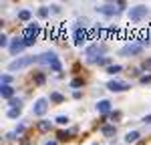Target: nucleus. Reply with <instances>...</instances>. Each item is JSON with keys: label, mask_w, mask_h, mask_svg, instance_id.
Listing matches in <instances>:
<instances>
[{"label": "nucleus", "mask_w": 151, "mask_h": 145, "mask_svg": "<svg viewBox=\"0 0 151 145\" xmlns=\"http://www.w3.org/2000/svg\"><path fill=\"white\" fill-rule=\"evenodd\" d=\"M109 36H117V28H115V26L109 28Z\"/></svg>", "instance_id": "obj_36"}, {"label": "nucleus", "mask_w": 151, "mask_h": 145, "mask_svg": "<svg viewBox=\"0 0 151 145\" xmlns=\"http://www.w3.org/2000/svg\"><path fill=\"white\" fill-rule=\"evenodd\" d=\"M50 71H55V72H60V71H63V65H60V60H57V62L50 67Z\"/></svg>", "instance_id": "obj_28"}, {"label": "nucleus", "mask_w": 151, "mask_h": 145, "mask_svg": "<svg viewBox=\"0 0 151 145\" xmlns=\"http://www.w3.org/2000/svg\"><path fill=\"white\" fill-rule=\"evenodd\" d=\"M91 145H97V143H91Z\"/></svg>", "instance_id": "obj_41"}, {"label": "nucleus", "mask_w": 151, "mask_h": 145, "mask_svg": "<svg viewBox=\"0 0 151 145\" xmlns=\"http://www.w3.org/2000/svg\"><path fill=\"white\" fill-rule=\"evenodd\" d=\"M38 34H40V24H36V22H30L22 30V38H35V40H36V36H38Z\"/></svg>", "instance_id": "obj_8"}, {"label": "nucleus", "mask_w": 151, "mask_h": 145, "mask_svg": "<svg viewBox=\"0 0 151 145\" xmlns=\"http://www.w3.org/2000/svg\"><path fill=\"white\" fill-rule=\"evenodd\" d=\"M0 47H8V38H6V34L0 36ZM8 48H10V47H8Z\"/></svg>", "instance_id": "obj_30"}, {"label": "nucleus", "mask_w": 151, "mask_h": 145, "mask_svg": "<svg viewBox=\"0 0 151 145\" xmlns=\"http://www.w3.org/2000/svg\"><path fill=\"white\" fill-rule=\"evenodd\" d=\"M147 6H143V4H139V6H133L131 10H129V20L131 22H139V20H143L145 16H147Z\"/></svg>", "instance_id": "obj_3"}, {"label": "nucleus", "mask_w": 151, "mask_h": 145, "mask_svg": "<svg viewBox=\"0 0 151 145\" xmlns=\"http://www.w3.org/2000/svg\"><path fill=\"white\" fill-rule=\"evenodd\" d=\"M24 48H26V45H24V38L20 36V38H14L10 42V52L12 55H18V52H22Z\"/></svg>", "instance_id": "obj_11"}, {"label": "nucleus", "mask_w": 151, "mask_h": 145, "mask_svg": "<svg viewBox=\"0 0 151 145\" xmlns=\"http://www.w3.org/2000/svg\"><path fill=\"white\" fill-rule=\"evenodd\" d=\"M117 6H119V10H125V8H127V4H125V2H117Z\"/></svg>", "instance_id": "obj_37"}, {"label": "nucleus", "mask_w": 151, "mask_h": 145, "mask_svg": "<svg viewBox=\"0 0 151 145\" xmlns=\"http://www.w3.org/2000/svg\"><path fill=\"white\" fill-rule=\"evenodd\" d=\"M0 83H2V85H10V83H12V77H10V75H2Z\"/></svg>", "instance_id": "obj_27"}, {"label": "nucleus", "mask_w": 151, "mask_h": 145, "mask_svg": "<svg viewBox=\"0 0 151 145\" xmlns=\"http://www.w3.org/2000/svg\"><path fill=\"white\" fill-rule=\"evenodd\" d=\"M107 89H109V91H113V93H123V91H129V89H131V85L113 79V81H109V83H107Z\"/></svg>", "instance_id": "obj_6"}, {"label": "nucleus", "mask_w": 151, "mask_h": 145, "mask_svg": "<svg viewBox=\"0 0 151 145\" xmlns=\"http://www.w3.org/2000/svg\"><path fill=\"white\" fill-rule=\"evenodd\" d=\"M47 145H58L57 139H50V141H47Z\"/></svg>", "instance_id": "obj_39"}, {"label": "nucleus", "mask_w": 151, "mask_h": 145, "mask_svg": "<svg viewBox=\"0 0 151 145\" xmlns=\"http://www.w3.org/2000/svg\"><path fill=\"white\" fill-rule=\"evenodd\" d=\"M35 42H36L35 38H24V45H26V47H32Z\"/></svg>", "instance_id": "obj_33"}, {"label": "nucleus", "mask_w": 151, "mask_h": 145, "mask_svg": "<svg viewBox=\"0 0 151 145\" xmlns=\"http://www.w3.org/2000/svg\"><path fill=\"white\" fill-rule=\"evenodd\" d=\"M95 65H101V67H107V69H109V67H111V59H109V57H101V59L95 60Z\"/></svg>", "instance_id": "obj_18"}, {"label": "nucleus", "mask_w": 151, "mask_h": 145, "mask_svg": "<svg viewBox=\"0 0 151 145\" xmlns=\"http://www.w3.org/2000/svg\"><path fill=\"white\" fill-rule=\"evenodd\" d=\"M141 121H143L145 125H151V113H149V115H145V117H143Z\"/></svg>", "instance_id": "obj_34"}, {"label": "nucleus", "mask_w": 151, "mask_h": 145, "mask_svg": "<svg viewBox=\"0 0 151 145\" xmlns=\"http://www.w3.org/2000/svg\"><path fill=\"white\" fill-rule=\"evenodd\" d=\"M20 113H22V109H8V113H6V115H8L10 119H18V117H20Z\"/></svg>", "instance_id": "obj_20"}, {"label": "nucleus", "mask_w": 151, "mask_h": 145, "mask_svg": "<svg viewBox=\"0 0 151 145\" xmlns=\"http://www.w3.org/2000/svg\"><path fill=\"white\" fill-rule=\"evenodd\" d=\"M95 10L99 14H103V16H115L119 12V6H117V2H107V4H99Z\"/></svg>", "instance_id": "obj_5"}, {"label": "nucleus", "mask_w": 151, "mask_h": 145, "mask_svg": "<svg viewBox=\"0 0 151 145\" xmlns=\"http://www.w3.org/2000/svg\"><path fill=\"white\" fill-rule=\"evenodd\" d=\"M143 71H151V59L143 62Z\"/></svg>", "instance_id": "obj_32"}, {"label": "nucleus", "mask_w": 151, "mask_h": 145, "mask_svg": "<svg viewBox=\"0 0 151 145\" xmlns=\"http://www.w3.org/2000/svg\"><path fill=\"white\" fill-rule=\"evenodd\" d=\"M70 87H73V89H79V87H83V79H79V77H77V79H73V81H70Z\"/></svg>", "instance_id": "obj_26"}, {"label": "nucleus", "mask_w": 151, "mask_h": 145, "mask_svg": "<svg viewBox=\"0 0 151 145\" xmlns=\"http://www.w3.org/2000/svg\"><path fill=\"white\" fill-rule=\"evenodd\" d=\"M73 97H75V99H81L83 93H81V91H75V93H73Z\"/></svg>", "instance_id": "obj_38"}, {"label": "nucleus", "mask_w": 151, "mask_h": 145, "mask_svg": "<svg viewBox=\"0 0 151 145\" xmlns=\"http://www.w3.org/2000/svg\"><path fill=\"white\" fill-rule=\"evenodd\" d=\"M30 16H32V12L28 10V8H24V10L18 12V20H24V22H26V20H30Z\"/></svg>", "instance_id": "obj_17"}, {"label": "nucleus", "mask_w": 151, "mask_h": 145, "mask_svg": "<svg viewBox=\"0 0 151 145\" xmlns=\"http://www.w3.org/2000/svg\"><path fill=\"white\" fill-rule=\"evenodd\" d=\"M141 52H143V47H141L139 42H129V45H125L119 50L121 57H133V55H141Z\"/></svg>", "instance_id": "obj_4"}, {"label": "nucleus", "mask_w": 151, "mask_h": 145, "mask_svg": "<svg viewBox=\"0 0 151 145\" xmlns=\"http://www.w3.org/2000/svg\"><path fill=\"white\" fill-rule=\"evenodd\" d=\"M87 40H89V32H87L83 26H77V28H75V45L81 47V45H85Z\"/></svg>", "instance_id": "obj_10"}, {"label": "nucleus", "mask_w": 151, "mask_h": 145, "mask_svg": "<svg viewBox=\"0 0 151 145\" xmlns=\"http://www.w3.org/2000/svg\"><path fill=\"white\" fill-rule=\"evenodd\" d=\"M101 133H103L105 137H113L117 133V127L115 125H103V127H101Z\"/></svg>", "instance_id": "obj_14"}, {"label": "nucleus", "mask_w": 151, "mask_h": 145, "mask_svg": "<svg viewBox=\"0 0 151 145\" xmlns=\"http://www.w3.org/2000/svg\"><path fill=\"white\" fill-rule=\"evenodd\" d=\"M55 121H57V123H58V125H67V123H69V117H67V115H58V117H57V119H55Z\"/></svg>", "instance_id": "obj_23"}, {"label": "nucleus", "mask_w": 151, "mask_h": 145, "mask_svg": "<svg viewBox=\"0 0 151 145\" xmlns=\"http://www.w3.org/2000/svg\"><path fill=\"white\" fill-rule=\"evenodd\" d=\"M38 16H40V18H47L48 16V6H40V8H38Z\"/></svg>", "instance_id": "obj_25"}, {"label": "nucleus", "mask_w": 151, "mask_h": 145, "mask_svg": "<svg viewBox=\"0 0 151 145\" xmlns=\"http://www.w3.org/2000/svg\"><path fill=\"white\" fill-rule=\"evenodd\" d=\"M141 83H143V85L151 83V75H143V77H141Z\"/></svg>", "instance_id": "obj_31"}, {"label": "nucleus", "mask_w": 151, "mask_h": 145, "mask_svg": "<svg viewBox=\"0 0 151 145\" xmlns=\"http://www.w3.org/2000/svg\"><path fill=\"white\" fill-rule=\"evenodd\" d=\"M70 139V131H58L57 133V141H69Z\"/></svg>", "instance_id": "obj_19"}, {"label": "nucleus", "mask_w": 151, "mask_h": 145, "mask_svg": "<svg viewBox=\"0 0 151 145\" xmlns=\"http://www.w3.org/2000/svg\"><path fill=\"white\" fill-rule=\"evenodd\" d=\"M35 83L36 85H42V83H45V75H42V72H38V75L35 77Z\"/></svg>", "instance_id": "obj_29"}, {"label": "nucleus", "mask_w": 151, "mask_h": 145, "mask_svg": "<svg viewBox=\"0 0 151 145\" xmlns=\"http://www.w3.org/2000/svg\"><path fill=\"white\" fill-rule=\"evenodd\" d=\"M50 101H52V103H63L65 97L60 95V93H50Z\"/></svg>", "instance_id": "obj_22"}, {"label": "nucleus", "mask_w": 151, "mask_h": 145, "mask_svg": "<svg viewBox=\"0 0 151 145\" xmlns=\"http://www.w3.org/2000/svg\"><path fill=\"white\" fill-rule=\"evenodd\" d=\"M149 38H151V32H149Z\"/></svg>", "instance_id": "obj_40"}, {"label": "nucleus", "mask_w": 151, "mask_h": 145, "mask_svg": "<svg viewBox=\"0 0 151 145\" xmlns=\"http://www.w3.org/2000/svg\"><path fill=\"white\" fill-rule=\"evenodd\" d=\"M103 52H105V47L99 45V42H95V45H91V47H87L85 57H89V62H95L97 59H101L99 55H103Z\"/></svg>", "instance_id": "obj_2"}, {"label": "nucleus", "mask_w": 151, "mask_h": 145, "mask_svg": "<svg viewBox=\"0 0 151 145\" xmlns=\"http://www.w3.org/2000/svg\"><path fill=\"white\" fill-rule=\"evenodd\" d=\"M47 111H48V101H47V99H38V101L35 103V107H32V115L42 117Z\"/></svg>", "instance_id": "obj_9"}, {"label": "nucleus", "mask_w": 151, "mask_h": 145, "mask_svg": "<svg viewBox=\"0 0 151 145\" xmlns=\"http://www.w3.org/2000/svg\"><path fill=\"white\" fill-rule=\"evenodd\" d=\"M97 111H99V113H103V115L111 113V101H107V99L99 101V103H97Z\"/></svg>", "instance_id": "obj_13"}, {"label": "nucleus", "mask_w": 151, "mask_h": 145, "mask_svg": "<svg viewBox=\"0 0 151 145\" xmlns=\"http://www.w3.org/2000/svg\"><path fill=\"white\" fill-rule=\"evenodd\" d=\"M139 131H129L127 135H125V141H127V143H135V141H139Z\"/></svg>", "instance_id": "obj_15"}, {"label": "nucleus", "mask_w": 151, "mask_h": 145, "mask_svg": "<svg viewBox=\"0 0 151 145\" xmlns=\"http://www.w3.org/2000/svg\"><path fill=\"white\" fill-rule=\"evenodd\" d=\"M119 117H121L119 111H111V119H119Z\"/></svg>", "instance_id": "obj_35"}, {"label": "nucleus", "mask_w": 151, "mask_h": 145, "mask_svg": "<svg viewBox=\"0 0 151 145\" xmlns=\"http://www.w3.org/2000/svg\"><path fill=\"white\" fill-rule=\"evenodd\" d=\"M8 105H10V109H22V99H20V97H18V99L12 97L10 101H8Z\"/></svg>", "instance_id": "obj_16"}, {"label": "nucleus", "mask_w": 151, "mask_h": 145, "mask_svg": "<svg viewBox=\"0 0 151 145\" xmlns=\"http://www.w3.org/2000/svg\"><path fill=\"white\" fill-rule=\"evenodd\" d=\"M57 60H58V57H57L55 50H47V52L38 55V62H40V65H48V67H52Z\"/></svg>", "instance_id": "obj_7"}, {"label": "nucleus", "mask_w": 151, "mask_h": 145, "mask_svg": "<svg viewBox=\"0 0 151 145\" xmlns=\"http://www.w3.org/2000/svg\"><path fill=\"white\" fill-rule=\"evenodd\" d=\"M121 71H123V67H121V65H111V67L107 69L109 75H117V72H121Z\"/></svg>", "instance_id": "obj_21"}, {"label": "nucleus", "mask_w": 151, "mask_h": 145, "mask_svg": "<svg viewBox=\"0 0 151 145\" xmlns=\"http://www.w3.org/2000/svg\"><path fill=\"white\" fill-rule=\"evenodd\" d=\"M32 62H38V57H20V59L12 60L10 65H8V71H10V72L20 71V69H26V67H30Z\"/></svg>", "instance_id": "obj_1"}, {"label": "nucleus", "mask_w": 151, "mask_h": 145, "mask_svg": "<svg viewBox=\"0 0 151 145\" xmlns=\"http://www.w3.org/2000/svg\"><path fill=\"white\" fill-rule=\"evenodd\" d=\"M0 95H2V99L10 101L12 97H14V89H12L10 85H0Z\"/></svg>", "instance_id": "obj_12"}, {"label": "nucleus", "mask_w": 151, "mask_h": 145, "mask_svg": "<svg viewBox=\"0 0 151 145\" xmlns=\"http://www.w3.org/2000/svg\"><path fill=\"white\" fill-rule=\"evenodd\" d=\"M38 129H40V131H48V129H50V121H40V123H38Z\"/></svg>", "instance_id": "obj_24"}]
</instances>
